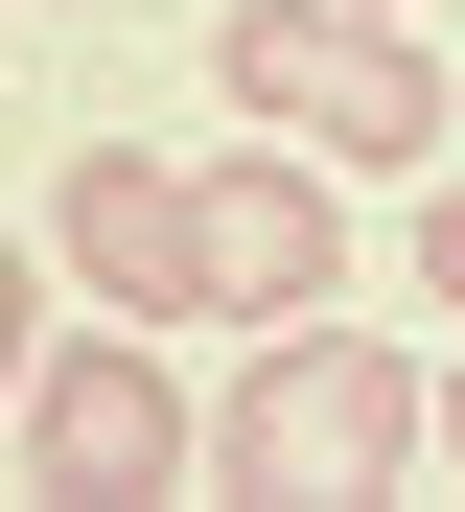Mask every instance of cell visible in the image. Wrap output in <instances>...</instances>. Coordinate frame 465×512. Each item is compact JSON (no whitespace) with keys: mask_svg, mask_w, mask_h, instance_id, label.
<instances>
[{"mask_svg":"<svg viewBox=\"0 0 465 512\" xmlns=\"http://www.w3.org/2000/svg\"><path fill=\"white\" fill-rule=\"evenodd\" d=\"M442 443V396L396 373V350H349V326L303 303V326H256V373L210 396V489H279V512H326V489H396Z\"/></svg>","mask_w":465,"mask_h":512,"instance_id":"6da1fadb","label":"cell"},{"mask_svg":"<svg viewBox=\"0 0 465 512\" xmlns=\"http://www.w3.org/2000/svg\"><path fill=\"white\" fill-rule=\"evenodd\" d=\"M210 94L233 117H279V140H326V163H442V70H419V24H349V0H233L210 24Z\"/></svg>","mask_w":465,"mask_h":512,"instance_id":"7a4b0ae2","label":"cell"},{"mask_svg":"<svg viewBox=\"0 0 465 512\" xmlns=\"http://www.w3.org/2000/svg\"><path fill=\"white\" fill-rule=\"evenodd\" d=\"M24 466H47V489H93V512H140V489L210 466V419H186V373L140 350V303H117V326H70V350L24 373Z\"/></svg>","mask_w":465,"mask_h":512,"instance_id":"3957f363","label":"cell"},{"mask_svg":"<svg viewBox=\"0 0 465 512\" xmlns=\"http://www.w3.org/2000/svg\"><path fill=\"white\" fill-rule=\"evenodd\" d=\"M186 303H210V326H303V303H349V233H326V163H303V140L186 163Z\"/></svg>","mask_w":465,"mask_h":512,"instance_id":"277c9868","label":"cell"},{"mask_svg":"<svg viewBox=\"0 0 465 512\" xmlns=\"http://www.w3.org/2000/svg\"><path fill=\"white\" fill-rule=\"evenodd\" d=\"M47 256H70L93 303H186V163H140V140H70Z\"/></svg>","mask_w":465,"mask_h":512,"instance_id":"5b68a950","label":"cell"},{"mask_svg":"<svg viewBox=\"0 0 465 512\" xmlns=\"http://www.w3.org/2000/svg\"><path fill=\"white\" fill-rule=\"evenodd\" d=\"M24 373H47V326H24V233H0V419H24Z\"/></svg>","mask_w":465,"mask_h":512,"instance_id":"8992f818","label":"cell"},{"mask_svg":"<svg viewBox=\"0 0 465 512\" xmlns=\"http://www.w3.org/2000/svg\"><path fill=\"white\" fill-rule=\"evenodd\" d=\"M419 280H442V303H465V187H442V210H419Z\"/></svg>","mask_w":465,"mask_h":512,"instance_id":"52a82bcc","label":"cell"},{"mask_svg":"<svg viewBox=\"0 0 465 512\" xmlns=\"http://www.w3.org/2000/svg\"><path fill=\"white\" fill-rule=\"evenodd\" d=\"M442 466H465V373H442Z\"/></svg>","mask_w":465,"mask_h":512,"instance_id":"ba28073f","label":"cell"},{"mask_svg":"<svg viewBox=\"0 0 465 512\" xmlns=\"http://www.w3.org/2000/svg\"><path fill=\"white\" fill-rule=\"evenodd\" d=\"M349 24H419V0H349Z\"/></svg>","mask_w":465,"mask_h":512,"instance_id":"9c48e42d","label":"cell"}]
</instances>
